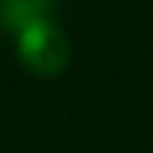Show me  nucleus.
Returning a JSON list of instances; mask_svg holds the SVG:
<instances>
[{"mask_svg":"<svg viewBox=\"0 0 153 153\" xmlns=\"http://www.w3.org/2000/svg\"><path fill=\"white\" fill-rule=\"evenodd\" d=\"M13 49H16L20 65L39 78L62 75L68 68V59H72V42L52 16H39V20L26 23L23 30H16Z\"/></svg>","mask_w":153,"mask_h":153,"instance_id":"1","label":"nucleus"},{"mask_svg":"<svg viewBox=\"0 0 153 153\" xmlns=\"http://www.w3.org/2000/svg\"><path fill=\"white\" fill-rule=\"evenodd\" d=\"M39 16H52V0H0V26L10 36Z\"/></svg>","mask_w":153,"mask_h":153,"instance_id":"2","label":"nucleus"}]
</instances>
